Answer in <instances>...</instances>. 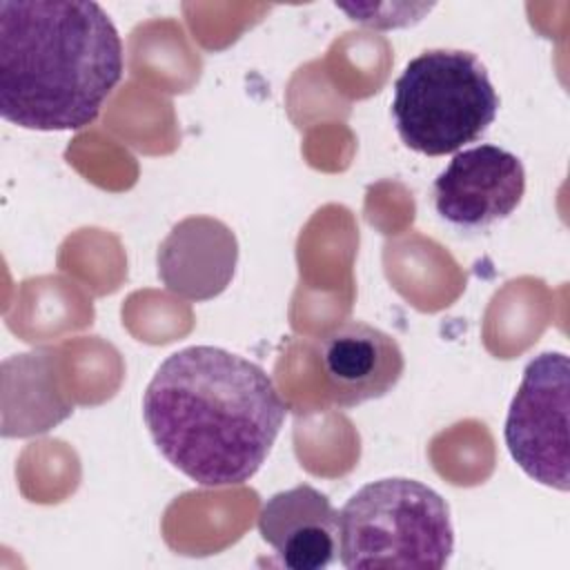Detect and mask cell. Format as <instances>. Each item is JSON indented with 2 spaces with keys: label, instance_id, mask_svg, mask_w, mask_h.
Instances as JSON below:
<instances>
[{
  "label": "cell",
  "instance_id": "obj_5",
  "mask_svg": "<svg viewBox=\"0 0 570 570\" xmlns=\"http://www.w3.org/2000/svg\"><path fill=\"white\" fill-rule=\"evenodd\" d=\"M570 361L563 352H543L525 370L510 401L503 439L514 463L537 483L570 488Z\"/></svg>",
  "mask_w": 570,
  "mask_h": 570
},
{
  "label": "cell",
  "instance_id": "obj_3",
  "mask_svg": "<svg viewBox=\"0 0 570 570\" xmlns=\"http://www.w3.org/2000/svg\"><path fill=\"white\" fill-rule=\"evenodd\" d=\"M454 552L445 499L414 479H379L338 512V559L347 570H441Z\"/></svg>",
  "mask_w": 570,
  "mask_h": 570
},
{
  "label": "cell",
  "instance_id": "obj_9",
  "mask_svg": "<svg viewBox=\"0 0 570 570\" xmlns=\"http://www.w3.org/2000/svg\"><path fill=\"white\" fill-rule=\"evenodd\" d=\"M238 247L227 225L207 216L178 223L158 249V276L165 287L191 301L220 294L236 265Z\"/></svg>",
  "mask_w": 570,
  "mask_h": 570
},
{
  "label": "cell",
  "instance_id": "obj_4",
  "mask_svg": "<svg viewBox=\"0 0 570 570\" xmlns=\"http://www.w3.org/2000/svg\"><path fill=\"white\" fill-rule=\"evenodd\" d=\"M499 111L485 65L463 49H428L394 82L392 118L399 138L425 156L454 154L479 140Z\"/></svg>",
  "mask_w": 570,
  "mask_h": 570
},
{
  "label": "cell",
  "instance_id": "obj_1",
  "mask_svg": "<svg viewBox=\"0 0 570 570\" xmlns=\"http://www.w3.org/2000/svg\"><path fill=\"white\" fill-rule=\"evenodd\" d=\"M287 416L269 374L227 350L191 345L167 356L142 394V419L160 454L191 481H249Z\"/></svg>",
  "mask_w": 570,
  "mask_h": 570
},
{
  "label": "cell",
  "instance_id": "obj_2",
  "mask_svg": "<svg viewBox=\"0 0 570 570\" xmlns=\"http://www.w3.org/2000/svg\"><path fill=\"white\" fill-rule=\"evenodd\" d=\"M118 29L98 2H0V114L36 131L91 125L122 78Z\"/></svg>",
  "mask_w": 570,
  "mask_h": 570
},
{
  "label": "cell",
  "instance_id": "obj_8",
  "mask_svg": "<svg viewBox=\"0 0 570 570\" xmlns=\"http://www.w3.org/2000/svg\"><path fill=\"white\" fill-rule=\"evenodd\" d=\"M258 532L292 570H321L338 557V510L307 483L269 497L258 512Z\"/></svg>",
  "mask_w": 570,
  "mask_h": 570
},
{
  "label": "cell",
  "instance_id": "obj_6",
  "mask_svg": "<svg viewBox=\"0 0 570 570\" xmlns=\"http://www.w3.org/2000/svg\"><path fill=\"white\" fill-rule=\"evenodd\" d=\"M525 169L508 149L476 145L454 154L432 185L436 214L463 229H483L508 218L523 198Z\"/></svg>",
  "mask_w": 570,
  "mask_h": 570
},
{
  "label": "cell",
  "instance_id": "obj_7",
  "mask_svg": "<svg viewBox=\"0 0 570 570\" xmlns=\"http://www.w3.org/2000/svg\"><path fill=\"white\" fill-rule=\"evenodd\" d=\"M325 394L334 405L354 407L385 396L405 370L399 343L363 321H347L316 343Z\"/></svg>",
  "mask_w": 570,
  "mask_h": 570
}]
</instances>
